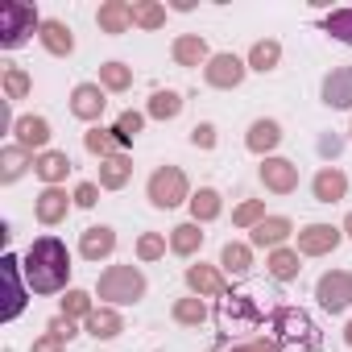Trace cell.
<instances>
[{"instance_id":"obj_11","label":"cell","mask_w":352,"mask_h":352,"mask_svg":"<svg viewBox=\"0 0 352 352\" xmlns=\"http://www.w3.org/2000/svg\"><path fill=\"white\" fill-rule=\"evenodd\" d=\"M0 278H5V286H9V302H5V311H0V319L5 323H13L21 311H25V286H21V261L13 257V253H5L0 257Z\"/></svg>"},{"instance_id":"obj_42","label":"cell","mask_w":352,"mask_h":352,"mask_svg":"<svg viewBox=\"0 0 352 352\" xmlns=\"http://www.w3.org/2000/svg\"><path fill=\"white\" fill-rule=\"evenodd\" d=\"M91 311H96V307H91V294H87V290H67L58 315H67V319H87Z\"/></svg>"},{"instance_id":"obj_32","label":"cell","mask_w":352,"mask_h":352,"mask_svg":"<svg viewBox=\"0 0 352 352\" xmlns=\"http://www.w3.org/2000/svg\"><path fill=\"white\" fill-rule=\"evenodd\" d=\"M249 71H274L278 63H282V42H274V38H261V42H253V50H249Z\"/></svg>"},{"instance_id":"obj_5","label":"cell","mask_w":352,"mask_h":352,"mask_svg":"<svg viewBox=\"0 0 352 352\" xmlns=\"http://www.w3.org/2000/svg\"><path fill=\"white\" fill-rule=\"evenodd\" d=\"M34 30H42L34 5H25V0H5V5H0V46L5 50L25 46Z\"/></svg>"},{"instance_id":"obj_27","label":"cell","mask_w":352,"mask_h":352,"mask_svg":"<svg viewBox=\"0 0 352 352\" xmlns=\"http://www.w3.org/2000/svg\"><path fill=\"white\" fill-rule=\"evenodd\" d=\"M199 249H204V232H199V224H195V220L174 224V228H170V253H179V257H195Z\"/></svg>"},{"instance_id":"obj_26","label":"cell","mask_w":352,"mask_h":352,"mask_svg":"<svg viewBox=\"0 0 352 352\" xmlns=\"http://www.w3.org/2000/svg\"><path fill=\"white\" fill-rule=\"evenodd\" d=\"M30 166H34L30 149H21L17 141H13V145H5V149H0V183H17Z\"/></svg>"},{"instance_id":"obj_14","label":"cell","mask_w":352,"mask_h":352,"mask_svg":"<svg viewBox=\"0 0 352 352\" xmlns=\"http://www.w3.org/2000/svg\"><path fill=\"white\" fill-rule=\"evenodd\" d=\"M290 232H294V224L286 220V216H265L253 232H249V245L253 249H286V241H290Z\"/></svg>"},{"instance_id":"obj_7","label":"cell","mask_w":352,"mask_h":352,"mask_svg":"<svg viewBox=\"0 0 352 352\" xmlns=\"http://www.w3.org/2000/svg\"><path fill=\"white\" fill-rule=\"evenodd\" d=\"M245 75H249V63H245V58H236V54H212V63L204 67L208 87H220V91L241 87V83H245Z\"/></svg>"},{"instance_id":"obj_51","label":"cell","mask_w":352,"mask_h":352,"mask_svg":"<svg viewBox=\"0 0 352 352\" xmlns=\"http://www.w3.org/2000/svg\"><path fill=\"white\" fill-rule=\"evenodd\" d=\"M344 236H352V212L344 216Z\"/></svg>"},{"instance_id":"obj_39","label":"cell","mask_w":352,"mask_h":352,"mask_svg":"<svg viewBox=\"0 0 352 352\" xmlns=\"http://www.w3.org/2000/svg\"><path fill=\"white\" fill-rule=\"evenodd\" d=\"M323 30H327L336 42L352 46V9H336V13H327V17H323Z\"/></svg>"},{"instance_id":"obj_12","label":"cell","mask_w":352,"mask_h":352,"mask_svg":"<svg viewBox=\"0 0 352 352\" xmlns=\"http://www.w3.org/2000/svg\"><path fill=\"white\" fill-rule=\"evenodd\" d=\"M71 204H75V195H67L63 187H46V191L34 199V216H38V224L54 228V224H63V220L71 216Z\"/></svg>"},{"instance_id":"obj_43","label":"cell","mask_w":352,"mask_h":352,"mask_svg":"<svg viewBox=\"0 0 352 352\" xmlns=\"http://www.w3.org/2000/svg\"><path fill=\"white\" fill-rule=\"evenodd\" d=\"M166 257V236L162 232H141L137 236V261H157Z\"/></svg>"},{"instance_id":"obj_19","label":"cell","mask_w":352,"mask_h":352,"mask_svg":"<svg viewBox=\"0 0 352 352\" xmlns=\"http://www.w3.org/2000/svg\"><path fill=\"white\" fill-rule=\"evenodd\" d=\"M319 96H323L327 108H352V63L348 67H336L331 75H323Z\"/></svg>"},{"instance_id":"obj_17","label":"cell","mask_w":352,"mask_h":352,"mask_svg":"<svg viewBox=\"0 0 352 352\" xmlns=\"http://www.w3.org/2000/svg\"><path fill=\"white\" fill-rule=\"evenodd\" d=\"M13 137H17L21 149H30V153H34V149L46 153V145H50V120H46V116H17Z\"/></svg>"},{"instance_id":"obj_3","label":"cell","mask_w":352,"mask_h":352,"mask_svg":"<svg viewBox=\"0 0 352 352\" xmlns=\"http://www.w3.org/2000/svg\"><path fill=\"white\" fill-rule=\"evenodd\" d=\"M96 294L108 302V307H129L145 294V274L137 265H108L96 282Z\"/></svg>"},{"instance_id":"obj_21","label":"cell","mask_w":352,"mask_h":352,"mask_svg":"<svg viewBox=\"0 0 352 352\" xmlns=\"http://www.w3.org/2000/svg\"><path fill=\"white\" fill-rule=\"evenodd\" d=\"M34 174H38L46 187H58L67 174H71V157H67V149H46V153H38V157H34Z\"/></svg>"},{"instance_id":"obj_28","label":"cell","mask_w":352,"mask_h":352,"mask_svg":"<svg viewBox=\"0 0 352 352\" xmlns=\"http://www.w3.org/2000/svg\"><path fill=\"white\" fill-rule=\"evenodd\" d=\"M83 323H87V331H91L96 340H112V336H120V331H124V319H120V311H116V307H96Z\"/></svg>"},{"instance_id":"obj_31","label":"cell","mask_w":352,"mask_h":352,"mask_svg":"<svg viewBox=\"0 0 352 352\" xmlns=\"http://www.w3.org/2000/svg\"><path fill=\"white\" fill-rule=\"evenodd\" d=\"M265 270H270V278L274 282H294L298 278V249H274L270 257H265Z\"/></svg>"},{"instance_id":"obj_24","label":"cell","mask_w":352,"mask_h":352,"mask_svg":"<svg viewBox=\"0 0 352 352\" xmlns=\"http://www.w3.org/2000/svg\"><path fill=\"white\" fill-rule=\"evenodd\" d=\"M96 21H100L104 34H124L133 25V5H124V0H104L100 13H96Z\"/></svg>"},{"instance_id":"obj_13","label":"cell","mask_w":352,"mask_h":352,"mask_svg":"<svg viewBox=\"0 0 352 352\" xmlns=\"http://www.w3.org/2000/svg\"><path fill=\"white\" fill-rule=\"evenodd\" d=\"M311 195H315V204H340V199L348 195V174H344L340 166H323V170H315Z\"/></svg>"},{"instance_id":"obj_37","label":"cell","mask_w":352,"mask_h":352,"mask_svg":"<svg viewBox=\"0 0 352 352\" xmlns=\"http://www.w3.org/2000/svg\"><path fill=\"white\" fill-rule=\"evenodd\" d=\"M141 129H145V112H133V108H129V112H120V116H116L112 137H116L120 145H133V137H137Z\"/></svg>"},{"instance_id":"obj_15","label":"cell","mask_w":352,"mask_h":352,"mask_svg":"<svg viewBox=\"0 0 352 352\" xmlns=\"http://www.w3.org/2000/svg\"><path fill=\"white\" fill-rule=\"evenodd\" d=\"M187 286H191V294H199V298H224L228 294V282H224V274L216 270V265H187Z\"/></svg>"},{"instance_id":"obj_16","label":"cell","mask_w":352,"mask_h":352,"mask_svg":"<svg viewBox=\"0 0 352 352\" xmlns=\"http://www.w3.org/2000/svg\"><path fill=\"white\" fill-rule=\"evenodd\" d=\"M104 108H108V96H104L100 83H79V87L71 91V112H75L79 120H100Z\"/></svg>"},{"instance_id":"obj_22","label":"cell","mask_w":352,"mask_h":352,"mask_svg":"<svg viewBox=\"0 0 352 352\" xmlns=\"http://www.w3.org/2000/svg\"><path fill=\"white\" fill-rule=\"evenodd\" d=\"M170 54H174V63H179V67H208V63H212V50H208V42H204L199 34L174 38Z\"/></svg>"},{"instance_id":"obj_18","label":"cell","mask_w":352,"mask_h":352,"mask_svg":"<svg viewBox=\"0 0 352 352\" xmlns=\"http://www.w3.org/2000/svg\"><path fill=\"white\" fill-rule=\"evenodd\" d=\"M245 145H249L257 157H274V149L282 145V124H278V120H270V116L253 120V124H249V133H245Z\"/></svg>"},{"instance_id":"obj_48","label":"cell","mask_w":352,"mask_h":352,"mask_svg":"<svg viewBox=\"0 0 352 352\" xmlns=\"http://www.w3.org/2000/svg\"><path fill=\"white\" fill-rule=\"evenodd\" d=\"M30 352H63V340H54V336L46 331L42 340H34V348H30Z\"/></svg>"},{"instance_id":"obj_49","label":"cell","mask_w":352,"mask_h":352,"mask_svg":"<svg viewBox=\"0 0 352 352\" xmlns=\"http://www.w3.org/2000/svg\"><path fill=\"white\" fill-rule=\"evenodd\" d=\"M319 153H340V137H323L319 141Z\"/></svg>"},{"instance_id":"obj_38","label":"cell","mask_w":352,"mask_h":352,"mask_svg":"<svg viewBox=\"0 0 352 352\" xmlns=\"http://www.w3.org/2000/svg\"><path fill=\"white\" fill-rule=\"evenodd\" d=\"M83 145H87V153H96V157L104 162V157H112V153H116V145H120V141L112 137V129H87V133H83Z\"/></svg>"},{"instance_id":"obj_4","label":"cell","mask_w":352,"mask_h":352,"mask_svg":"<svg viewBox=\"0 0 352 352\" xmlns=\"http://www.w3.org/2000/svg\"><path fill=\"white\" fill-rule=\"evenodd\" d=\"M145 199L157 208V212H170V208H179V204H191V187H187V174L179 166H157L149 174V183H145Z\"/></svg>"},{"instance_id":"obj_35","label":"cell","mask_w":352,"mask_h":352,"mask_svg":"<svg viewBox=\"0 0 352 352\" xmlns=\"http://www.w3.org/2000/svg\"><path fill=\"white\" fill-rule=\"evenodd\" d=\"M133 25L141 30H162L166 25V9L157 0H133Z\"/></svg>"},{"instance_id":"obj_9","label":"cell","mask_w":352,"mask_h":352,"mask_svg":"<svg viewBox=\"0 0 352 352\" xmlns=\"http://www.w3.org/2000/svg\"><path fill=\"white\" fill-rule=\"evenodd\" d=\"M220 323L228 331H253L261 323V311L249 294H224V307H220Z\"/></svg>"},{"instance_id":"obj_25","label":"cell","mask_w":352,"mask_h":352,"mask_svg":"<svg viewBox=\"0 0 352 352\" xmlns=\"http://www.w3.org/2000/svg\"><path fill=\"white\" fill-rule=\"evenodd\" d=\"M129 179H133V162L124 153H112V157L100 162V187L104 191H120Z\"/></svg>"},{"instance_id":"obj_33","label":"cell","mask_w":352,"mask_h":352,"mask_svg":"<svg viewBox=\"0 0 352 352\" xmlns=\"http://www.w3.org/2000/svg\"><path fill=\"white\" fill-rule=\"evenodd\" d=\"M220 265L232 274V278H241V274H249L253 270V245H241V241H228L224 249H220Z\"/></svg>"},{"instance_id":"obj_10","label":"cell","mask_w":352,"mask_h":352,"mask_svg":"<svg viewBox=\"0 0 352 352\" xmlns=\"http://www.w3.org/2000/svg\"><path fill=\"white\" fill-rule=\"evenodd\" d=\"M261 183H265V191H274V195H290V191H298V166L294 162H286V157H261Z\"/></svg>"},{"instance_id":"obj_36","label":"cell","mask_w":352,"mask_h":352,"mask_svg":"<svg viewBox=\"0 0 352 352\" xmlns=\"http://www.w3.org/2000/svg\"><path fill=\"white\" fill-rule=\"evenodd\" d=\"M100 87H104V91H129V87H133V67H124V63H104V67H100Z\"/></svg>"},{"instance_id":"obj_6","label":"cell","mask_w":352,"mask_h":352,"mask_svg":"<svg viewBox=\"0 0 352 352\" xmlns=\"http://www.w3.org/2000/svg\"><path fill=\"white\" fill-rule=\"evenodd\" d=\"M315 298H319V307L331 311V315L348 311V307H352V274H348V270H327V274L315 282Z\"/></svg>"},{"instance_id":"obj_34","label":"cell","mask_w":352,"mask_h":352,"mask_svg":"<svg viewBox=\"0 0 352 352\" xmlns=\"http://www.w3.org/2000/svg\"><path fill=\"white\" fill-rule=\"evenodd\" d=\"M174 323H183V327H199L204 319H208V302L199 298V294H187V298H179L174 302Z\"/></svg>"},{"instance_id":"obj_41","label":"cell","mask_w":352,"mask_h":352,"mask_svg":"<svg viewBox=\"0 0 352 352\" xmlns=\"http://www.w3.org/2000/svg\"><path fill=\"white\" fill-rule=\"evenodd\" d=\"M261 220H265V204H261V199H245V204L232 212V224H236V228H249V232H253Z\"/></svg>"},{"instance_id":"obj_29","label":"cell","mask_w":352,"mask_h":352,"mask_svg":"<svg viewBox=\"0 0 352 352\" xmlns=\"http://www.w3.org/2000/svg\"><path fill=\"white\" fill-rule=\"evenodd\" d=\"M179 112H183V96L174 91V87L153 91V96H149V104H145V116H153V120H174Z\"/></svg>"},{"instance_id":"obj_30","label":"cell","mask_w":352,"mask_h":352,"mask_svg":"<svg viewBox=\"0 0 352 352\" xmlns=\"http://www.w3.org/2000/svg\"><path fill=\"white\" fill-rule=\"evenodd\" d=\"M187 208H191V220H195V224H212V220L224 212L220 191H212V187H199V191L191 195V204H187Z\"/></svg>"},{"instance_id":"obj_8","label":"cell","mask_w":352,"mask_h":352,"mask_svg":"<svg viewBox=\"0 0 352 352\" xmlns=\"http://www.w3.org/2000/svg\"><path fill=\"white\" fill-rule=\"evenodd\" d=\"M340 241H344V228H336V224H307V228H298V257H323V253H336L340 249Z\"/></svg>"},{"instance_id":"obj_2","label":"cell","mask_w":352,"mask_h":352,"mask_svg":"<svg viewBox=\"0 0 352 352\" xmlns=\"http://www.w3.org/2000/svg\"><path fill=\"white\" fill-rule=\"evenodd\" d=\"M270 340L282 352H319V327L298 307H274L270 311Z\"/></svg>"},{"instance_id":"obj_23","label":"cell","mask_w":352,"mask_h":352,"mask_svg":"<svg viewBox=\"0 0 352 352\" xmlns=\"http://www.w3.org/2000/svg\"><path fill=\"white\" fill-rule=\"evenodd\" d=\"M38 38H42V46L54 54V58H67V54H75V34H71V25L67 21H42V30H38Z\"/></svg>"},{"instance_id":"obj_46","label":"cell","mask_w":352,"mask_h":352,"mask_svg":"<svg viewBox=\"0 0 352 352\" xmlns=\"http://www.w3.org/2000/svg\"><path fill=\"white\" fill-rule=\"evenodd\" d=\"M46 331H50L54 340H63V344H67V340L75 336V319H67V315H54V319L46 323Z\"/></svg>"},{"instance_id":"obj_40","label":"cell","mask_w":352,"mask_h":352,"mask_svg":"<svg viewBox=\"0 0 352 352\" xmlns=\"http://www.w3.org/2000/svg\"><path fill=\"white\" fill-rule=\"evenodd\" d=\"M30 87H34V83H30V75H25L21 67H5V100L17 104V100L30 96Z\"/></svg>"},{"instance_id":"obj_50","label":"cell","mask_w":352,"mask_h":352,"mask_svg":"<svg viewBox=\"0 0 352 352\" xmlns=\"http://www.w3.org/2000/svg\"><path fill=\"white\" fill-rule=\"evenodd\" d=\"M344 344L352 348V319H348V327H344Z\"/></svg>"},{"instance_id":"obj_1","label":"cell","mask_w":352,"mask_h":352,"mask_svg":"<svg viewBox=\"0 0 352 352\" xmlns=\"http://www.w3.org/2000/svg\"><path fill=\"white\" fill-rule=\"evenodd\" d=\"M21 274H25V286L34 294H58L67 290L71 282V253L58 236H38L25 257H21Z\"/></svg>"},{"instance_id":"obj_20","label":"cell","mask_w":352,"mask_h":352,"mask_svg":"<svg viewBox=\"0 0 352 352\" xmlns=\"http://www.w3.org/2000/svg\"><path fill=\"white\" fill-rule=\"evenodd\" d=\"M112 249H116V232H112L108 224H91V228H83V236H79V253H83L87 261H104V257H112Z\"/></svg>"},{"instance_id":"obj_47","label":"cell","mask_w":352,"mask_h":352,"mask_svg":"<svg viewBox=\"0 0 352 352\" xmlns=\"http://www.w3.org/2000/svg\"><path fill=\"white\" fill-rule=\"evenodd\" d=\"M232 352H282V348H278L274 340H265V336H261V340H249V344H236Z\"/></svg>"},{"instance_id":"obj_44","label":"cell","mask_w":352,"mask_h":352,"mask_svg":"<svg viewBox=\"0 0 352 352\" xmlns=\"http://www.w3.org/2000/svg\"><path fill=\"white\" fill-rule=\"evenodd\" d=\"M191 145H195V149H216V124H208V120L195 124V129H191Z\"/></svg>"},{"instance_id":"obj_45","label":"cell","mask_w":352,"mask_h":352,"mask_svg":"<svg viewBox=\"0 0 352 352\" xmlns=\"http://www.w3.org/2000/svg\"><path fill=\"white\" fill-rule=\"evenodd\" d=\"M100 204V183H79L75 187V208H96Z\"/></svg>"}]
</instances>
